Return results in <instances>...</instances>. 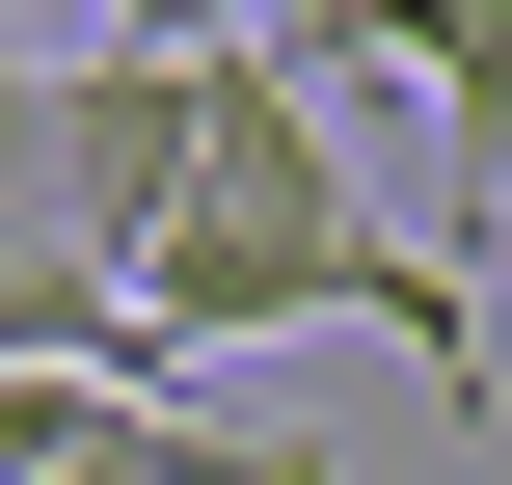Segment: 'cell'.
Returning a JSON list of instances; mask_svg holds the SVG:
<instances>
[{
  "label": "cell",
  "mask_w": 512,
  "mask_h": 485,
  "mask_svg": "<svg viewBox=\"0 0 512 485\" xmlns=\"http://www.w3.org/2000/svg\"><path fill=\"white\" fill-rule=\"evenodd\" d=\"M135 378H216V351H270V324H378L405 378H486V297L351 189V135L270 81V54H189V216L135 243Z\"/></svg>",
  "instance_id": "6da1fadb"
},
{
  "label": "cell",
  "mask_w": 512,
  "mask_h": 485,
  "mask_svg": "<svg viewBox=\"0 0 512 485\" xmlns=\"http://www.w3.org/2000/svg\"><path fill=\"white\" fill-rule=\"evenodd\" d=\"M162 216H189V54H54V108H27V243L135 297Z\"/></svg>",
  "instance_id": "7a4b0ae2"
},
{
  "label": "cell",
  "mask_w": 512,
  "mask_h": 485,
  "mask_svg": "<svg viewBox=\"0 0 512 485\" xmlns=\"http://www.w3.org/2000/svg\"><path fill=\"white\" fill-rule=\"evenodd\" d=\"M243 54H270L297 108H324V81H432V108H459V81H486V0H297V27H243Z\"/></svg>",
  "instance_id": "3957f363"
},
{
  "label": "cell",
  "mask_w": 512,
  "mask_h": 485,
  "mask_svg": "<svg viewBox=\"0 0 512 485\" xmlns=\"http://www.w3.org/2000/svg\"><path fill=\"white\" fill-rule=\"evenodd\" d=\"M243 27H297V0H108L81 54H243Z\"/></svg>",
  "instance_id": "277c9868"
},
{
  "label": "cell",
  "mask_w": 512,
  "mask_h": 485,
  "mask_svg": "<svg viewBox=\"0 0 512 485\" xmlns=\"http://www.w3.org/2000/svg\"><path fill=\"white\" fill-rule=\"evenodd\" d=\"M27 108H54V54H27V0H0V216H27Z\"/></svg>",
  "instance_id": "5b68a950"
}]
</instances>
